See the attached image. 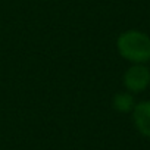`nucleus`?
<instances>
[{
    "mask_svg": "<svg viewBox=\"0 0 150 150\" xmlns=\"http://www.w3.org/2000/svg\"><path fill=\"white\" fill-rule=\"evenodd\" d=\"M118 53L131 63H147L150 60V37L138 30H128L116 38Z\"/></svg>",
    "mask_w": 150,
    "mask_h": 150,
    "instance_id": "nucleus-1",
    "label": "nucleus"
},
{
    "mask_svg": "<svg viewBox=\"0 0 150 150\" xmlns=\"http://www.w3.org/2000/svg\"><path fill=\"white\" fill-rule=\"evenodd\" d=\"M124 86L129 93L144 91L150 86V69L146 63H132L124 74Z\"/></svg>",
    "mask_w": 150,
    "mask_h": 150,
    "instance_id": "nucleus-2",
    "label": "nucleus"
},
{
    "mask_svg": "<svg viewBox=\"0 0 150 150\" xmlns=\"http://www.w3.org/2000/svg\"><path fill=\"white\" fill-rule=\"evenodd\" d=\"M131 113L137 131L141 135L150 138V100H143L135 103Z\"/></svg>",
    "mask_w": 150,
    "mask_h": 150,
    "instance_id": "nucleus-3",
    "label": "nucleus"
},
{
    "mask_svg": "<svg viewBox=\"0 0 150 150\" xmlns=\"http://www.w3.org/2000/svg\"><path fill=\"white\" fill-rule=\"evenodd\" d=\"M112 105L113 108L121 112V113H128L134 109L135 106V100L132 97V93L129 91H121V93H116L113 96V100H112Z\"/></svg>",
    "mask_w": 150,
    "mask_h": 150,
    "instance_id": "nucleus-4",
    "label": "nucleus"
}]
</instances>
